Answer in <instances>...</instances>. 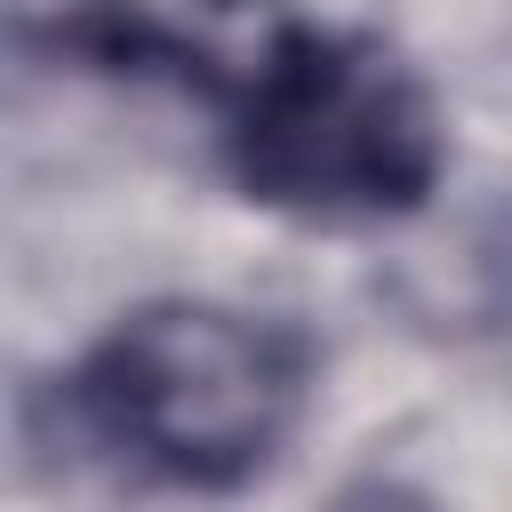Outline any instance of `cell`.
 <instances>
[{"mask_svg":"<svg viewBox=\"0 0 512 512\" xmlns=\"http://www.w3.org/2000/svg\"><path fill=\"white\" fill-rule=\"evenodd\" d=\"M216 160L232 192L288 224H408L448 184V104L376 24L272 0L240 56L208 80Z\"/></svg>","mask_w":512,"mask_h":512,"instance_id":"6da1fadb","label":"cell"},{"mask_svg":"<svg viewBox=\"0 0 512 512\" xmlns=\"http://www.w3.org/2000/svg\"><path fill=\"white\" fill-rule=\"evenodd\" d=\"M320 352L296 320L232 296H144L64 368L72 440L160 496H240L304 432Z\"/></svg>","mask_w":512,"mask_h":512,"instance_id":"7a4b0ae2","label":"cell"},{"mask_svg":"<svg viewBox=\"0 0 512 512\" xmlns=\"http://www.w3.org/2000/svg\"><path fill=\"white\" fill-rule=\"evenodd\" d=\"M320 512H440V504H432L424 488H408V480H384V472H376V480H352V488H336Z\"/></svg>","mask_w":512,"mask_h":512,"instance_id":"3957f363","label":"cell"},{"mask_svg":"<svg viewBox=\"0 0 512 512\" xmlns=\"http://www.w3.org/2000/svg\"><path fill=\"white\" fill-rule=\"evenodd\" d=\"M496 272H504V296H512V232H504V256H496Z\"/></svg>","mask_w":512,"mask_h":512,"instance_id":"277c9868","label":"cell"}]
</instances>
